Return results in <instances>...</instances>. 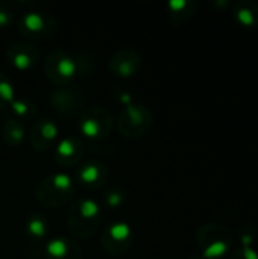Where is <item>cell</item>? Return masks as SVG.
<instances>
[{
  "label": "cell",
  "mask_w": 258,
  "mask_h": 259,
  "mask_svg": "<svg viewBox=\"0 0 258 259\" xmlns=\"http://www.w3.org/2000/svg\"><path fill=\"white\" fill-rule=\"evenodd\" d=\"M102 222V208L94 199L79 197L67 211V229L73 240L85 241L96 235Z\"/></svg>",
  "instance_id": "cell-1"
},
{
  "label": "cell",
  "mask_w": 258,
  "mask_h": 259,
  "mask_svg": "<svg viewBox=\"0 0 258 259\" xmlns=\"http://www.w3.org/2000/svg\"><path fill=\"white\" fill-rule=\"evenodd\" d=\"M76 184L67 173H52L43 178L35 187V199L44 208L56 209L75 199Z\"/></svg>",
  "instance_id": "cell-2"
},
{
  "label": "cell",
  "mask_w": 258,
  "mask_h": 259,
  "mask_svg": "<svg viewBox=\"0 0 258 259\" xmlns=\"http://www.w3.org/2000/svg\"><path fill=\"white\" fill-rule=\"evenodd\" d=\"M201 255L205 259L220 258L233 246V235L228 228L219 223H205L198 228L195 235Z\"/></svg>",
  "instance_id": "cell-3"
},
{
  "label": "cell",
  "mask_w": 258,
  "mask_h": 259,
  "mask_svg": "<svg viewBox=\"0 0 258 259\" xmlns=\"http://www.w3.org/2000/svg\"><path fill=\"white\" fill-rule=\"evenodd\" d=\"M154 124V115L151 109L138 102H134L120 112L117 118V131L128 140H138L149 134Z\"/></svg>",
  "instance_id": "cell-4"
},
{
  "label": "cell",
  "mask_w": 258,
  "mask_h": 259,
  "mask_svg": "<svg viewBox=\"0 0 258 259\" xmlns=\"http://www.w3.org/2000/svg\"><path fill=\"white\" fill-rule=\"evenodd\" d=\"M85 93L81 87H75L73 83L68 87H55L49 93V103L53 111L62 118H75L84 112L85 109Z\"/></svg>",
  "instance_id": "cell-5"
},
{
  "label": "cell",
  "mask_w": 258,
  "mask_h": 259,
  "mask_svg": "<svg viewBox=\"0 0 258 259\" xmlns=\"http://www.w3.org/2000/svg\"><path fill=\"white\" fill-rule=\"evenodd\" d=\"M17 29L27 39H47L55 35L58 21L47 11L29 9L18 17Z\"/></svg>",
  "instance_id": "cell-6"
},
{
  "label": "cell",
  "mask_w": 258,
  "mask_h": 259,
  "mask_svg": "<svg viewBox=\"0 0 258 259\" xmlns=\"http://www.w3.org/2000/svg\"><path fill=\"white\" fill-rule=\"evenodd\" d=\"M43 68L46 77L55 87H68L78 76L73 56L62 49L49 52L43 62Z\"/></svg>",
  "instance_id": "cell-7"
},
{
  "label": "cell",
  "mask_w": 258,
  "mask_h": 259,
  "mask_svg": "<svg viewBox=\"0 0 258 259\" xmlns=\"http://www.w3.org/2000/svg\"><path fill=\"white\" fill-rule=\"evenodd\" d=\"M79 131L91 141H103L109 137L114 127L113 114L103 106L85 108L79 115Z\"/></svg>",
  "instance_id": "cell-8"
},
{
  "label": "cell",
  "mask_w": 258,
  "mask_h": 259,
  "mask_svg": "<svg viewBox=\"0 0 258 259\" xmlns=\"http://www.w3.org/2000/svg\"><path fill=\"white\" fill-rule=\"evenodd\" d=\"M135 235L126 222H114L100 234V247L109 256H123L134 244Z\"/></svg>",
  "instance_id": "cell-9"
},
{
  "label": "cell",
  "mask_w": 258,
  "mask_h": 259,
  "mask_svg": "<svg viewBox=\"0 0 258 259\" xmlns=\"http://www.w3.org/2000/svg\"><path fill=\"white\" fill-rule=\"evenodd\" d=\"M24 234L27 237V244L24 247L27 258H41L44 255L49 234V222L46 217L41 214H30L24 222Z\"/></svg>",
  "instance_id": "cell-10"
},
{
  "label": "cell",
  "mask_w": 258,
  "mask_h": 259,
  "mask_svg": "<svg viewBox=\"0 0 258 259\" xmlns=\"http://www.w3.org/2000/svg\"><path fill=\"white\" fill-rule=\"evenodd\" d=\"M109 178L111 171L105 162L99 159H90L78 168L73 179L75 184L81 185L88 191H99L108 185Z\"/></svg>",
  "instance_id": "cell-11"
},
{
  "label": "cell",
  "mask_w": 258,
  "mask_h": 259,
  "mask_svg": "<svg viewBox=\"0 0 258 259\" xmlns=\"http://www.w3.org/2000/svg\"><path fill=\"white\" fill-rule=\"evenodd\" d=\"M143 67V58L135 49H119L116 50L109 61H108V70L114 77L119 79H131L137 76L141 71Z\"/></svg>",
  "instance_id": "cell-12"
},
{
  "label": "cell",
  "mask_w": 258,
  "mask_h": 259,
  "mask_svg": "<svg viewBox=\"0 0 258 259\" xmlns=\"http://www.w3.org/2000/svg\"><path fill=\"white\" fill-rule=\"evenodd\" d=\"M85 152H87L85 143L79 137L68 135L58 140L53 149V159L59 167L71 168L84 159Z\"/></svg>",
  "instance_id": "cell-13"
},
{
  "label": "cell",
  "mask_w": 258,
  "mask_h": 259,
  "mask_svg": "<svg viewBox=\"0 0 258 259\" xmlns=\"http://www.w3.org/2000/svg\"><path fill=\"white\" fill-rule=\"evenodd\" d=\"M58 137H59L58 124L47 117L36 120L29 131V143L32 149H35L36 152H47L55 149L58 143Z\"/></svg>",
  "instance_id": "cell-14"
},
{
  "label": "cell",
  "mask_w": 258,
  "mask_h": 259,
  "mask_svg": "<svg viewBox=\"0 0 258 259\" xmlns=\"http://www.w3.org/2000/svg\"><path fill=\"white\" fill-rule=\"evenodd\" d=\"M6 61L18 71H27L33 68L40 61L38 49L30 42H14L6 49Z\"/></svg>",
  "instance_id": "cell-15"
},
{
  "label": "cell",
  "mask_w": 258,
  "mask_h": 259,
  "mask_svg": "<svg viewBox=\"0 0 258 259\" xmlns=\"http://www.w3.org/2000/svg\"><path fill=\"white\" fill-rule=\"evenodd\" d=\"M46 259H84L79 244L68 237H55L47 240L44 249Z\"/></svg>",
  "instance_id": "cell-16"
},
{
  "label": "cell",
  "mask_w": 258,
  "mask_h": 259,
  "mask_svg": "<svg viewBox=\"0 0 258 259\" xmlns=\"http://www.w3.org/2000/svg\"><path fill=\"white\" fill-rule=\"evenodd\" d=\"M26 138V131L24 124L15 120L9 112L3 114L2 118V140L8 147L17 149L24 143Z\"/></svg>",
  "instance_id": "cell-17"
},
{
  "label": "cell",
  "mask_w": 258,
  "mask_h": 259,
  "mask_svg": "<svg viewBox=\"0 0 258 259\" xmlns=\"http://www.w3.org/2000/svg\"><path fill=\"white\" fill-rule=\"evenodd\" d=\"M236 20L245 27L258 26V3L254 0H239L233 6Z\"/></svg>",
  "instance_id": "cell-18"
},
{
  "label": "cell",
  "mask_w": 258,
  "mask_h": 259,
  "mask_svg": "<svg viewBox=\"0 0 258 259\" xmlns=\"http://www.w3.org/2000/svg\"><path fill=\"white\" fill-rule=\"evenodd\" d=\"M169 15L175 24H182L192 18L196 11V3L193 0H172L167 3Z\"/></svg>",
  "instance_id": "cell-19"
},
{
  "label": "cell",
  "mask_w": 258,
  "mask_h": 259,
  "mask_svg": "<svg viewBox=\"0 0 258 259\" xmlns=\"http://www.w3.org/2000/svg\"><path fill=\"white\" fill-rule=\"evenodd\" d=\"M8 109H9V114L15 120H18L20 123H23V124L26 121H32L36 117V108H35V105L29 99H26V97H15L11 102V105H9Z\"/></svg>",
  "instance_id": "cell-20"
},
{
  "label": "cell",
  "mask_w": 258,
  "mask_h": 259,
  "mask_svg": "<svg viewBox=\"0 0 258 259\" xmlns=\"http://www.w3.org/2000/svg\"><path fill=\"white\" fill-rule=\"evenodd\" d=\"M125 200H126V191L120 185H111V187H108L102 193V197H100L102 206L103 208H108V209H117V208H120L125 203Z\"/></svg>",
  "instance_id": "cell-21"
},
{
  "label": "cell",
  "mask_w": 258,
  "mask_h": 259,
  "mask_svg": "<svg viewBox=\"0 0 258 259\" xmlns=\"http://www.w3.org/2000/svg\"><path fill=\"white\" fill-rule=\"evenodd\" d=\"M73 59H75V64H76V71L79 76L82 77H87V76H91L96 70V62H94V58L91 53L88 52H84V50H78L75 55H73Z\"/></svg>",
  "instance_id": "cell-22"
},
{
  "label": "cell",
  "mask_w": 258,
  "mask_h": 259,
  "mask_svg": "<svg viewBox=\"0 0 258 259\" xmlns=\"http://www.w3.org/2000/svg\"><path fill=\"white\" fill-rule=\"evenodd\" d=\"M15 99V88L11 79L0 73V111L8 109L11 102Z\"/></svg>",
  "instance_id": "cell-23"
},
{
  "label": "cell",
  "mask_w": 258,
  "mask_h": 259,
  "mask_svg": "<svg viewBox=\"0 0 258 259\" xmlns=\"http://www.w3.org/2000/svg\"><path fill=\"white\" fill-rule=\"evenodd\" d=\"M111 93H113V96H114V99L119 102V103H122V105H125V106H128V105H131V103H134V96H132V93L125 87V85H114L113 88H111Z\"/></svg>",
  "instance_id": "cell-24"
},
{
  "label": "cell",
  "mask_w": 258,
  "mask_h": 259,
  "mask_svg": "<svg viewBox=\"0 0 258 259\" xmlns=\"http://www.w3.org/2000/svg\"><path fill=\"white\" fill-rule=\"evenodd\" d=\"M14 23V9L11 8V3L0 2V29L8 27Z\"/></svg>",
  "instance_id": "cell-25"
},
{
  "label": "cell",
  "mask_w": 258,
  "mask_h": 259,
  "mask_svg": "<svg viewBox=\"0 0 258 259\" xmlns=\"http://www.w3.org/2000/svg\"><path fill=\"white\" fill-rule=\"evenodd\" d=\"M257 238V229L254 228L252 223H246L243 225V228L240 229V240L243 247H249Z\"/></svg>",
  "instance_id": "cell-26"
},
{
  "label": "cell",
  "mask_w": 258,
  "mask_h": 259,
  "mask_svg": "<svg viewBox=\"0 0 258 259\" xmlns=\"http://www.w3.org/2000/svg\"><path fill=\"white\" fill-rule=\"evenodd\" d=\"M230 259H258V255L255 250H252L251 247H242L239 250H236Z\"/></svg>",
  "instance_id": "cell-27"
},
{
  "label": "cell",
  "mask_w": 258,
  "mask_h": 259,
  "mask_svg": "<svg viewBox=\"0 0 258 259\" xmlns=\"http://www.w3.org/2000/svg\"><path fill=\"white\" fill-rule=\"evenodd\" d=\"M189 259H205L202 255H192Z\"/></svg>",
  "instance_id": "cell-28"
}]
</instances>
